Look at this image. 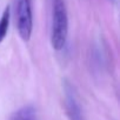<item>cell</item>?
<instances>
[{"label":"cell","mask_w":120,"mask_h":120,"mask_svg":"<svg viewBox=\"0 0 120 120\" xmlns=\"http://www.w3.org/2000/svg\"><path fill=\"white\" fill-rule=\"evenodd\" d=\"M10 120H39V119L35 109L32 106H24L13 112L10 116Z\"/></svg>","instance_id":"277c9868"},{"label":"cell","mask_w":120,"mask_h":120,"mask_svg":"<svg viewBox=\"0 0 120 120\" xmlns=\"http://www.w3.org/2000/svg\"><path fill=\"white\" fill-rule=\"evenodd\" d=\"M64 92H65V109H66V114L68 119L70 120H85L75 91L70 82H65Z\"/></svg>","instance_id":"3957f363"},{"label":"cell","mask_w":120,"mask_h":120,"mask_svg":"<svg viewBox=\"0 0 120 120\" xmlns=\"http://www.w3.org/2000/svg\"><path fill=\"white\" fill-rule=\"evenodd\" d=\"M68 17L64 0H51V44L56 51L63 49L67 41Z\"/></svg>","instance_id":"6da1fadb"},{"label":"cell","mask_w":120,"mask_h":120,"mask_svg":"<svg viewBox=\"0 0 120 120\" xmlns=\"http://www.w3.org/2000/svg\"><path fill=\"white\" fill-rule=\"evenodd\" d=\"M17 28L20 38L28 41L33 30L32 4L31 0H19L17 5Z\"/></svg>","instance_id":"7a4b0ae2"},{"label":"cell","mask_w":120,"mask_h":120,"mask_svg":"<svg viewBox=\"0 0 120 120\" xmlns=\"http://www.w3.org/2000/svg\"><path fill=\"white\" fill-rule=\"evenodd\" d=\"M10 17H11L10 6H7L5 8V11L3 12L1 18H0V42L6 38V34H7V31H8V26H10Z\"/></svg>","instance_id":"5b68a950"}]
</instances>
